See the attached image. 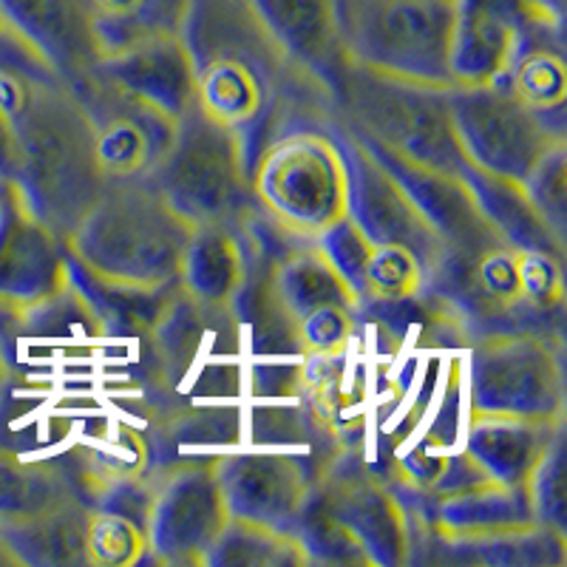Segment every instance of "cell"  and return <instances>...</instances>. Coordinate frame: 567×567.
I'll list each match as a JSON object with an SVG mask.
<instances>
[{
	"label": "cell",
	"instance_id": "cell-30",
	"mask_svg": "<svg viewBox=\"0 0 567 567\" xmlns=\"http://www.w3.org/2000/svg\"><path fill=\"white\" fill-rule=\"evenodd\" d=\"M523 187L536 210L548 219V225L565 236V142L545 154V159L530 171Z\"/></svg>",
	"mask_w": 567,
	"mask_h": 567
},
{
	"label": "cell",
	"instance_id": "cell-28",
	"mask_svg": "<svg viewBox=\"0 0 567 567\" xmlns=\"http://www.w3.org/2000/svg\"><path fill=\"white\" fill-rule=\"evenodd\" d=\"M148 550L145 525L123 511L97 508L89 514L85 554L89 565H134Z\"/></svg>",
	"mask_w": 567,
	"mask_h": 567
},
{
	"label": "cell",
	"instance_id": "cell-17",
	"mask_svg": "<svg viewBox=\"0 0 567 567\" xmlns=\"http://www.w3.org/2000/svg\"><path fill=\"white\" fill-rule=\"evenodd\" d=\"M0 20L69 83L100 60L91 0H0Z\"/></svg>",
	"mask_w": 567,
	"mask_h": 567
},
{
	"label": "cell",
	"instance_id": "cell-7",
	"mask_svg": "<svg viewBox=\"0 0 567 567\" xmlns=\"http://www.w3.org/2000/svg\"><path fill=\"white\" fill-rule=\"evenodd\" d=\"M471 414L561 420V354L548 336L491 332L480 338L468 367Z\"/></svg>",
	"mask_w": 567,
	"mask_h": 567
},
{
	"label": "cell",
	"instance_id": "cell-11",
	"mask_svg": "<svg viewBox=\"0 0 567 567\" xmlns=\"http://www.w3.org/2000/svg\"><path fill=\"white\" fill-rule=\"evenodd\" d=\"M94 131V151L109 182L148 179L168 151L176 120L114 89L97 71L71 80Z\"/></svg>",
	"mask_w": 567,
	"mask_h": 567
},
{
	"label": "cell",
	"instance_id": "cell-27",
	"mask_svg": "<svg viewBox=\"0 0 567 567\" xmlns=\"http://www.w3.org/2000/svg\"><path fill=\"white\" fill-rule=\"evenodd\" d=\"M71 499V491L45 465L27 463L9 452H0V523L27 516L34 511L52 508V505Z\"/></svg>",
	"mask_w": 567,
	"mask_h": 567
},
{
	"label": "cell",
	"instance_id": "cell-8",
	"mask_svg": "<svg viewBox=\"0 0 567 567\" xmlns=\"http://www.w3.org/2000/svg\"><path fill=\"white\" fill-rule=\"evenodd\" d=\"M454 134L471 171L525 182L565 134L530 114L505 85H454L449 91Z\"/></svg>",
	"mask_w": 567,
	"mask_h": 567
},
{
	"label": "cell",
	"instance_id": "cell-23",
	"mask_svg": "<svg viewBox=\"0 0 567 567\" xmlns=\"http://www.w3.org/2000/svg\"><path fill=\"white\" fill-rule=\"evenodd\" d=\"M89 514L78 499L14 516L0 523V539L14 561L23 565H89L85 530Z\"/></svg>",
	"mask_w": 567,
	"mask_h": 567
},
{
	"label": "cell",
	"instance_id": "cell-9",
	"mask_svg": "<svg viewBox=\"0 0 567 567\" xmlns=\"http://www.w3.org/2000/svg\"><path fill=\"white\" fill-rule=\"evenodd\" d=\"M230 519L216 465H165L151 480L145 539L156 561H205L207 550Z\"/></svg>",
	"mask_w": 567,
	"mask_h": 567
},
{
	"label": "cell",
	"instance_id": "cell-26",
	"mask_svg": "<svg viewBox=\"0 0 567 567\" xmlns=\"http://www.w3.org/2000/svg\"><path fill=\"white\" fill-rule=\"evenodd\" d=\"M210 565H310L292 530L267 528L230 516L207 550Z\"/></svg>",
	"mask_w": 567,
	"mask_h": 567
},
{
	"label": "cell",
	"instance_id": "cell-21",
	"mask_svg": "<svg viewBox=\"0 0 567 567\" xmlns=\"http://www.w3.org/2000/svg\"><path fill=\"white\" fill-rule=\"evenodd\" d=\"M250 281V261L227 225H199L182 256L179 287L210 307H233Z\"/></svg>",
	"mask_w": 567,
	"mask_h": 567
},
{
	"label": "cell",
	"instance_id": "cell-2",
	"mask_svg": "<svg viewBox=\"0 0 567 567\" xmlns=\"http://www.w3.org/2000/svg\"><path fill=\"white\" fill-rule=\"evenodd\" d=\"M14 131L18 171L9 182L65 241L109 185L78 91L65 78L43 80L20 111Z\"/></svg>",
	"mask_w": 567,
	"mask_h": 567
},
{
	"label": "cell",
	"instance_id": "cell-13",
	"mask_svg": "<svg viewBox=\"0 0 567 567\" xmlns=\"http://www.w3.org/2000/svg\"><path fill=\"white\" fill-rule=\"evenodd\" d=\"M100 78L179 123L196 105V60L182 32L131 40L100 54Z\"/></svg>",
	"mask_w": 567,
	"mask_h": 567
},
{
	"label": "cell",
	"instance_id": "cell-4",
	"mask_svg": "<svg viewBox=\"0 0 567 567\" xmlns=\"http://www.w3.org/2000/svg\"><path fill=\"white\" fill-rule=\"evenodd\" d=\"M338 23L349 65L454 89V0H338Z\"/></svg>",
	"mask_w": 567,
	"mask_h": 567
},
{
	"label": "cell",
	"instance_id": "cell-29",
	"mask_svg": "<svg viewBox=\"0 0 567 567\" xmlns=\"http://www.w3.org/2000/svg\"><path fill=\"white\" fill-rule=\"evenodd\" d=\"M530 505L539 525L565 530V437H556L528 483Z\"/></svg>",
	"mask_w": 567,
	"mask_h": 567
},
{
	"label": "cell",
	"instance_id": "cell-12",
	"mask_svg": "<svg viewBox=\"0 0 567 567\" xmlns=\"http://www.w3.org/2000/svg\"><path fill=\"white\" fill-rule=\"evenodd\" d=\"M341 148L349 171V219L372 245L412 252L429 281L440 258L449 252L445 241L420 213L406 187L383 168V162L358 136L347 131V136H341Z\"/></svg>",
	"mask_w": 567,
	"mask_h": 567
},
{
	"label": "cell",
	"instance_id": "cell-22",
	"mask_svg": "<svg viewBox=\"0 0 567 567\" xmlns=\"http://www.w3.org/2000/svg\"><path fill=\"white\" fill-rule=\"evenodd\" d=\"M278 83L276 71L250 60L207 58L196 63V109L216 123L245 134L261 116L267 94Z\"/></svg>",
	"mask_w": 567,
	"mask_h": 567
},
{
	"label": "cell",
	"instance_id": "cell-10",
	"mask_svg": "<svg viewBox=\"0 0 567 567\" xmlns=\"http://www.w3.org/2000/svg\"><path fill=\"white\" fill-rule=\"evenodd\" d=\"M69 284L65 241L7 179L0 194V312L32 316L69 290Z\"/></svg>",
	"mask_w": 567,
	"mask_h": 567
},
{
	"label": "cell",
	"instance_id": "cell-3",
	"mask_svg": "<svg viewBox=\"0 0 567 567\" xmlns=\"http://www.w3.org/2000/svg\"><path fill=\"white\" fill-rule=\"evenodd\" d=\"M332 91L347 111L349 134L367 145L423 168L468 174L449 109L452 89L383 78L347 63Z\"/></svg>",
	"mask_w": 567,
	"mask_h": 567
},
{
	"label": "cell",
	"instance_id": "cell-16",
	"mask_svg": "<svg viewBox=\"0 0 567 567\" xmlns=\"http://www.w3.org/2000/svg\"><path fill=\"white\" fill-rule=\"evenodd\" d=\"M227 514L267 528L292 530L310 499L307 471L290 454H225L216 460Z\"/></svg>",
	"mask_w": 567,
	"mask_h": 567
},
{
	"label": "cell",
	"instance_id": "cell-15",
	"mask_svg": "<svg viewBox=\"0 0 567 567\" xmlns=\"http://www.w3.org/2000/svg\"><path fill=\"white\" fill-rule=\"evenodd\" d=\"M530 29L545 27L530 18L525 0H454L452 83L503 85Z\"/></svg>",
	"mask_w": 567,
	"mask_h": 567
},
{
	"label": "cell",
	"instance_id": "cell-32",
	"mask_svg": "<svg viewBox=\"0 0 567 567\" xmlns=\"http://www.w3.org/2000/svg\"><path fill=\"white\" fill-rule=\"evenodd\" d=\"M0 23H3V20H0Z\"/></svg>",
	"mask_w": 567,
	"mask_h": 567
},
{
	"label": "cell",
	"instance_id": "cell-14",
	"mask_svg": "<svg viewBox=\"0 0 567 567\" xmlns=\"http://www.w3.org/2000/svg\"><path fill=\"white\" fill-rule=\"evenodd\" d=\"M367 554L369 565H400L409 559L412 519L386 483L367 471H338L310 494Z\"/></svg>",
	"mask_w": 567,
	"mask_h": 567
},
{
	"label": "cell",
	"instance_id": "cell-6",
	"mask_svg": "<svg viewBox=\"0 0 567 567\" xmlns=\"http://www.w3.org/2000/svg\"><path fill=\"white\" fill-rule=\"evenodd\" d=\"M168 205L194 227L227 225L250 210V151L245 134L190 109L148 176Z\"/></svg>",
	"mask_w": 567,
	"mask_h": 567
},
{
	"label": "cell",
	"instance_id": "cell-18",
	"mask_svg": "<svg viewBox=\"0 0 567 567\" xmlns=\"http://www.w3.org/2000/svg\"><path fill=\"white\" fill-rule=\"evenodd\" d=\"M290 69L332 85L347 65L338 0H247Z\"/></svg>",
	"mask_w": 567,
	"mask_h": 567
},
{
	"label": "cell",
	"instance_id": "cell-25",
	"mask_svg": "<svg viewBox=\"0 0 567 567\" xmlns=\"http://www.w3.org/2000/svg\"><path fill=\"white\" fill-rule=\"evenodd\" d=\"M190 0H91L100 54L159 32H182Z\"/></svg>",
	"mask_w": 567,
	"mask_h": 567
},
{
	"label": "cell",
	"instance_id": "cell-5",
	"mask_svg": "<svg viewBox=\"0 0 567 567\" xmlns=\"http://www.w3.org/2000/svg\"><path fill=\"white\" fill-rule=\"evenodd\" d=\"M250 194L267 219L303 241H318L349 216V171L341 140L292 131L250 162Z\"/></svg>",
	"mask_w": 567,
	"mask_h": 567
},
{
	"label": "cell",
	"instance_id": "cell-19",
	"mask_svg": "<svg viewBox=\"0 0 567 567\" xmlns=\"http://www.w3.org/2000/svg\"><path fill=\"white\" fill-rule=\"evenodd\" d=\"M561 434V420L471 414L465 432V457L494 483L528 488L536 465Z\"/></svg>",
	"mask_w": 567,
	"mask_h": 567
},
{
	"label": "cell",
	"instance_id": "cell-1",
	"mask_svg": "<svg viewBox=\"0 0 567 567\" xmlns=\"http://www.w3.org/2000/svg\"><path fill=\"white\" fill-rule=\"evenodd\" d=\"M194 225L148 179L109 182L65 236L71 270L128 292H168L179 284Z\"/></svg>",
	"mask_w": 567,
	"mask_h": 567
},
{
	"label": "cell",
	"instance_id": "cell-20",
	"mask_svg": "<svg viewBox=\"0 0 567 567\" xmlns=\"http://www.w3.org/2000/svg\"><path fill=\"white\" fill-rule=\"evenodd\" d=\"M534 523L536 516L528 488H514L488 477H477L460 488L445 491L434 508V525L454 545Z\"/></svg>",
	"mask_w": 567,
	"mask_h": 567
},
{
	"label": "cell",
	"instance_id": "cell-24",
	"mask_svg": "<svg viewBox=\"0 0 567 567\" xmlns=\"http://www.w3.org/2000/svg\"><path fill=\"white\" fill-rule=\"evenodd\" d=\"M505 89L514 94L530 114H536L542 123L561 131V109H565V63H561L559 32L550 29H530L523 49L516 52L508 74H505Z\"/></svg>",
	"mask_w": 567,
	"mask_h": 567
},
{
	"label": "cell",
	"instance_id": "cell-31",
	"mask_svg": "<svg viewBox=\"0 0 567 567\" xmlns=\"http://www.w3.org/2000/svg\"><path fill=\"white\" fill-rule=\"evenodd\" d=\"M3 182H7V179H0V194H3Z\"/></svg>",
	"mask_w": 567,
	"mask_h": 567
}]
</instances>
